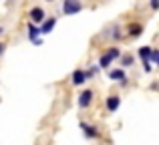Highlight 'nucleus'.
<instances>
[{
    "label": "nucleus",
    "instance_id": "obj_1",
    "mask_svg": "<svg viewBox=\"0 0 159 145\" xmlns=\"http://www.w3.org/2000/svg\"><path fill=\"white\" fill-rule=\"evenodd\" d=\"M119 57H121V51L117 47H111L107 52H103V55H101V59H99V67H101V69H109V67H111V63L115 59H119Z\"/></svg>",
    "mask_w": 159,
    "mask_h": 145
},
{
    "label": "nucleus",
    "instance_id": "obj_2",
    "mask_svg": "<svg viewBox=\"0 0 159 145\" xmlns=\"http://www.w3.org/2000/svg\"><path fill=\"white\" fill-rule=\"evenodd\" d=\"M81 10H83V4L79 2V0H65V2H62V12H65L66 16L77 14V12H81Z\"/></svg>",
    "mask_w": 159,
    "mask_h": 145
},
{
    "label": "nucleus",
    "instance_id": "obj_3",
    "mask_svg": "<svg viewBox=\"0 0 159 145\" xmlns=\"http://www.w3.org/2000/svg\"><path fill=\"white\" fill-rule=\"evenodd\" d=\"M91 103H93V91L85 89L81 95H79V107H81V109H87Z\"/></svg>",
    "mask_w": 159,
    "mask_h": 145
},
{
    "label": "nucleus",
    "instance_id": "obj_4",
    "mask_svg": "<svg viewBox=\"0 0 159 145\" xmlns=\"http://www.w3.org/2000/svg\"><path fill=\"white\" fill-rule=\"evenodd\" d=\"M81 129H83V133H85V137H87V139L99 137V131H97V127L89 125V123H81Z\"/></svg>",
    "mask_w": 159,
    "mask_h": 145
},
{
    "label": "nucleus",
    "instance_id": "obj_5",
    "mask_svg": "<svg viewBox=\"0 0 159 145\" xmlns=\"http://www.w3.org/2000/svg\"><path fill=\"white\" fill-rule=\"evenodd\" d=\"M28 16H30V20L32 22H43L44 20V10L43 8H30V12H28Z\"/></svg>",
    "mask_w": 159,
    "mask_h": 145
},
{
    "label": "nucleus",
    "instance_id": "obj_6",
    "mask_svg": "<svg viewBox=\"0 0 159 145\" xmlns=\"http://www.w3.org/2000/svg\"><path fill=\"white\" fill-rule=\"evenodd\" d=\"M39 34H40V30L34 26V24H28V39L32 40L34 44H40V39H39Z\"/></svg>",
    "mask_w": 159,
    "mask_h": 145
},
{
    "label": "nucleus",
    "instance_id": "obj_7",
    "mask_svg": "<svg viewBox=\"0 0 159 145\" xmlns=\"http://www.w3.org/2000/svg\"><path fill=\"white\" fill-rule=\"evenodd\" d=\"M119 105H121V99L117 97V95H111V97L107 99V109L111 111V113H113V111H117V109H119Z\"/></svg>",
    "mask_w": 159,
    "mask_h": 145
},
{
    "label": "nucleus",
    "instance_id": "obj_8",
    "mask_svg": "<svg viewBox=\"0 0 159 145\" xmlns=\"http://www.w3.org/2000/svg\"><path fill=\"white\" fill-rule=\"evenodd\" d=\"M54 24H57V18H48V20H44V22H43V26L39 28V30H40V34H48V32H51L52 28H54Z\"/></svg>",
    "mask_w": 159,
    "mask_h": 145
},
{
    "label": "nucleus",
    "instance_id": "obj_9",
    "mask_svg": "<svg viewBox=\"0 0 159 145\" xmlns=\"http://www.w3.org/2000/svg\"><path fill=\"white\" fill-rule=\"evenodd\" d=\"M109 79H111V81H125V71H121V69H111V71H109Z\"/></svg>",
    "mask_w": 159,
    "mask_h": 145
},
{
    "label": "nucleus",
    "instance_id": "obj_10",
    "mask_svg": "<svg viewBox=\"0 0 159 145\" xmlns=\"http://www.w3.org/2000/svg\"><path fill=\"white\" fill-rule=\"evenodd\" d=\"M85 81H87V75H85V71L77 69V71L73 73V85H83Z\"/></svg>",
    "mask_w": 159,
    "mask_h": 145
},
{
    "label": "nucleus",
    "instance_id": "obj_11",
    "mask_svg": "<svg viewBox=\"0 0 159 145\" xmlns=\"http://www.w3.org/2000/svg\"><path fill=\"white\" fill-rule=\"evenodd\" d=\"M149 55H151V47H141V48H139L141 61H149Z\"/></svg>",
    "mask_w": 159,
    "mask_h": 145
},
{
    "label": "nucleus",
    "instance_id": "obj_12",
    "mask_svg": "<svg viewBox=\"0 0 159 145\" xmlns=\"http://www.w3.org/2000/svg\"><path fill=\"white\" fill-rule=\"evenodd\" d=\"M141 32H143V26H141V24H133V26L129 28V34L131 36H139Z\"/></svg>",
    "mask_w": 159,
    "mask_h": 145
},
{
    "label": "nucleus",
    "instance_id": "obj_13",
    "mask_svg": "<svg viewBox=\"0 0 159 145\" xmlns=\"http://www.w3.org/2000/svg\"><path fill=\"white\" fill-rule=\"evenodd\" d=\"M121 63H123V67H131V65H133V57L131 55H125Z\"/></svg>",
    "mask_w": 159,
    "mask_h": 145
},
{
    "label": "nucleus",
    "instance_id": "obj_14",
    "mask_svg": "<svg viewBox=\"0 0 159 145\" xmlns=\"http://www.w3.org/2000/svg\"><path fill=\"white\" fill-rule=\"evenodd\" d=\"M159 61V52L155 51V48H151V55H149V63H157Z\"/></svg>",
    "mask_w": 159,
    "mask_h": 145
},
{
    "label": "nucleus",
    "instance_id": "obj_15",
    "mask_svg": "<svg viewBox=\"0 0 159 145\" xmlns=\"http://www.w3.org/2000/svg\"><path fill=\"white\" fill-rule=\"evenodd\" d=\"M113 39H121V32H119V28H113Z\"/></svg>",
    "mask_w": 159,
    "mask_h": 145
},
{
    "label": "nucleus",
    "instance_id": "obj_16",
    "mask_svg": "<svg viewBox=\"0 0 159 145\" xmlns=\"http://www.w3.org/2000/svg\"><path fill=\"white\" fill-rule=\"evenodd\" d=\"M151 8H153V10H157V8H159V0H151Z\"/></svg>",
    "mask_w": 159,
    "mask_h": 145
},
{
    "label": "nucleus",
    "instance_id": "obj_17",
    "mask_svg": "<svg viewBox=\"0 0 159 145\" xmlns=\"http://www.w3.org/2000/svg\"><path fill=\"white\" fill-rule=\"evenodd\" d=\"M2 52H4V44H0V55H2Z\"/></svg>",
    "mask_w": 159,
    "mask_h": 145
},
{
    "label": "nucleus",
    "instance_id": "obj_18",
    "mask_svg": "<svg viewBox=\"0 0 159 145\" xmlns=\"http://www.w3.org/2000/svg\"><path fill=\"white\" fill-rule=\"evenodd\" d=\"M48 2H52V0H48Z\"/></svg>",
    "mask_w": 159,
    "mask_h": 145
},
{
    "label": "nucleus",
    "instance_id": "obj_19",
    "mask_svg": "<svg viewBox=\"0 0 159 145\" xmlns=\"http://www.w3.org/2000/svg\"><path fill=\"white\" fill-rule=\"evenodd\" d=\"M0 32H2V28H0Z\"/></svg>",
    "mask_w": 159,
    "mask_h": 145
}]
</instances>
